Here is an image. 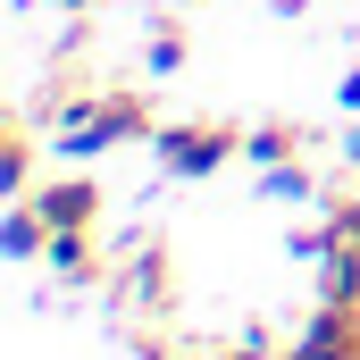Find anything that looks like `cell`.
<instances>
[{"instance_id": "obj_16", "label": "cell", "mask_w": 360, "mask_h": 360, "mask_svg": "<svg viewBox=\"0 0 360 360\" xmlns=\"http://www.w3.org/2000/svg\"><path fill=\"white\" fill-rule=\"evenodd\" d=\"M176 8H193V0H176Z\"/></svg>"}, {"instance_id": "obj_7", "label": "cell", "mask_w": 360, "mask_h": 360, "mask_svg": "<svg viewBox=\"0 0 360 360\" xmlns=\"http://www.w3.org/2000/svg\"><path fill=\"white\" fill-rule=\"evenodd\" d=\"M184 59H193V25H184L176 0H168V8L143 25V76H176Z\"/></svg>"}, {"instance_id": "obj_12", "label": "cell", "mask_w": 360, "mask_h": 360, "mask_svg": "<svg viewBox=\"0 0 360 360\" xmlns=\"http://www.w3.org/2000/svg\"><path fill=\"white\" fill-rule=\"evenodd\" d=\"M319 302L360 310V252H327V260H319Z\"/></svg>"}, {"instance_id": "obj_9", "label": "cell", "mask_w": 360, "mask_h": 360, "mask_svg": "<svg viewBox=\"0 0 360 360\" xmlns=\"http://www.w3.org/2000/svg\"><path fill=\"white\" fill-rule=\"evenodd\" d=\"M0 243H8V260H42V252H51V218H42V201H34V193H17V201H8Z\"/></svg>"}, {"instance_id": "obj_10", "label": "cell", "mask_w": 360, "mask_h": 360, "mask_svg": "<svg viewBox=\"0 0 360 360\" xmlns=\"http://www.w3.org/2000/svg\"><path fill=\"white\" fill-rule=\"evenodd\" d=\"M243 160H252V168L310 160V126H293V117H260V126H252V143H243Z\"/></svg>"}, {"instance_id": "obj_11", "label": "cell", "mask_w": 360, "mask_h": 360, "mask_svg": "<svg viewBox=\"0 0 360 360\" xmlns=\"http://www.w3.org/2000/svg\"><path fill=\"white\" fill-rule=\"evenodd\" d=\"M260 193H269V201H310V193H327V184H319L310 160H276V168H260Z\"/></svg>"}, {"instance_id": "obj_8", "label": "cell", "mask_w": 360, "mask_h": 360, "mask_svg": "<svg viewBox=\"0 0 360 360\" xmlns=\"http://www.w3.org/2000/svg\"><path fill=\"white\" fill-rule=\"evenodd\" d=\"M0 184H8V201L17 193H34V109H8L0 117Z\"/></svg>"}, {"instance_id": "obj_2", "label": "cell", "mask_w": 360, "mask_h": 360, "mask_svg": "<svg viewBox=\"0 0 360 360\" xmlns=\"http://www.w3.org/2000/svg\"><path fill=\"white\" fill-rule=\"evenodd\" d=\"M243 143H252V126H235V117H176L151 134V160L176 184H210L226 160H243Z\"/></svg>"}, {"instance_id": "obj_13", "label": "cell", "mask_w": 360, "mask_h": 360, "mask_svg": "<svg viewBox=\"0 0 360 360\" xmlns=\"http://www.w3.org/2000/svg\"><path fill=\"white\" fill-rule=\"evenodd\" d=\"M184 360H276V352L260 344V335H243V344H193Z\"/></svg>"}, {"instance_id": "obj_6", "label": "cell", "mask_w": 360, "mask_h": 360, "mask_svg": "<svg viewBox=\"0 0 360 360\" xmlns=\"http://www.w3.org/2000/svg\"><path fill=\"white\" fill-rule=\"evenodd\" d=\"M51 269H59V285H76V293H92V285H109V252H101V226H76V235H51V252H42Z\"/></svg>"}, {"instance_id": "obj_14", "label": "cell", "mask_w": 360, "mask_h": 360, "mask_svg": "<svg viewBox=\"0 0 360 360\" xmlns=\"http://www.w3.org/2000/svg\"><path fill=\"white\" fill-rule=\"evenodd\" d=\"M59 8H68V17H92V8H101V0H59Z\"/></svg>"}, {"instance_id": "obj_15", "label": "cell", "mask_w": 360, "mask_h": 360, "mask_svg": "<svg viewBox=\"0 0 360 360\" xmlns=\"http://www.w3.org/2000/svg\"><path fill=\"white\" fill-rule=\"evenodd\" d=\"M352 168H360V126H352Z\"/></svg>"}, {"instance_id": "obj_1", "label": "cell", "mask_w": 360, "mask_h": 360, "mask_svg": "<svg viewBox=\"0 0 360 360\" xmlns=\"http://www.w3.org/2000/svg\"><path fill=\"white\" fill-rule=\"evenodd\" d=\"M42 126H51V151L59 160H92V151H117V143H151L160 134V109L143 84H84V76H59L42 101Z\"/></svg>"}, {"instance_id": "obj_3", "label": "cell", "mask_w": 360, "mask_h": 360, "mask_svg": "<svg viewBox=\"0 0 360 360\" xmlns=\"http://www.w3.org/2000/svg\"><path fill=\"white\" fill-rule=\"evenodd\" d=\"M109 285H117V302L134 310V319H176V260H168V243L160 235H134L126 252H117V269H109Z\"/></svg>"}, {"instance_id": "obj_4", "label": "cell", "mask_w": 360, "mask_h": 360, "mask_svg": "<svg viewBox=\"0 0 360 360\" xmlns=\"http://www.w3.org/2000/svg\"><path fill=\"white\" fill-rule=\"evenodd\" d=\"M276 360H360V310H344V302H310V319L276 344Z\"/></svg>"}, {"instance_id": "obj_5", "label": "cell", "mask_w": 360, "mask_h": 360, "mask_svg": "<svg viewBox=\"0 0 360 360\" xmlns=\"http://www.w3.org/2000/svg\"><path fill=\"white\" fill-rule=\"evenodd\" d=\"M34 201H42V218H51V235H76V226H101V210H109V193L84 176V168H59V176L34 184Z\"/></svg>"}]
</instances>
